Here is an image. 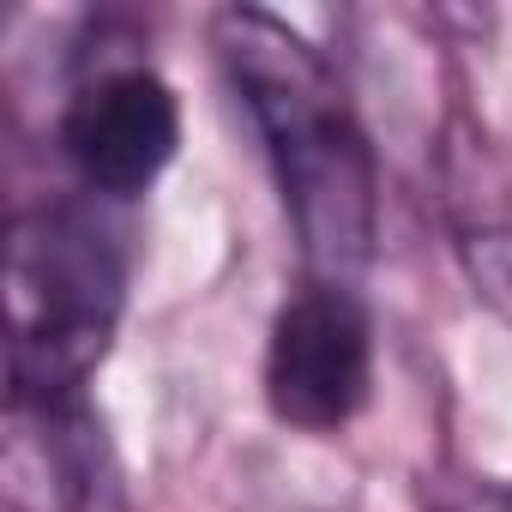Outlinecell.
Here are the masks:
<instances>
[{"label": "cell", "mask_w": 512, "mask_h": 512, "mask_svg": "<svg viewBox=\"0 0 512 512\" xmlns=\"http://www.w3.org/2000/svg\"><path fill=\"white\" fill-rule=\"evenodd\" d=\"M458 512H512V488H482V494H470Z\"/></svg>", "instance_id": "52a82bcc"}, {"label": "cell", "mask_w": 512, "mask_h": 512, "mask_svg": "<svg viewBox=\"0 0 512 512\" xmlns=\"http://www.w3.org/2000/svg\"><path fill=\"white\" fill-rule=\"evenodd\" d=\"M374 386V326L344 284L290 296L266 338V404L302 434L344 428Z\"/></svg>", "instance_id": "3957f363"}, {"label": "cell", "mask_w": 512, "mask_h": 512, "mask_svg": "<svg viewBox=\"0 0 512 512\" xmlns=\"http://www.w3.org/2000/svg\"><path fill=\"white\" fill-rule=\"evenodd\" d=\"M217 61L260 127L302 260L320 284H344L374 253V151L326 55L260 7H229L211 25Z\"/></svg>", "instance_id": "6da1fadb"}, {"label": "cell", "mask_w": 512, "mask_h": 512, "mask_svg": "<svg viewBox=\"0 0 512 512\" xmlns=\"http://www.w3.org/2000/svg\"><path fill=\"white\" fill-rule=\"evenodd\" d=\"M464 272L488 308L512 320V223H488L464 235Z\"/></svg>", "instance_id": "8992f818"}, {"label": "cell", "mask_w": 512, "mask_h": 512, "mask_svg": "<svg viewBox=\"0 0 512 512\" xmlns=\"http://www.w3.org/2000/svg\"><path fill=\"white\" fill-rule=\"evenodd\" d=\"M175 145H181L175 91L145 61L85 73L61 109V151L91 193L115 199L145 193L169 169Z\"/></svg>", "instance_id": "277c9868"}, {"label": "cell", "mask_w": 512, "mask_h": 512, "mask_svg": "<svg viewBox=\"0 0 512 512\" xmlns=\"http://www.w3.org/2000/svg\"><path fill=\"white\" fill-rule=\"evenodd\" d=\"M97 488V428L85 398L7 392L0 494L7 512H85Z\"/></svg>", "instance_id": "5b68a950"}, {"label": "cell", "mask_w": 512, "mask_h": 512, "mask_svg": "<svg viewBox=\"0 0 512 512\" xmlns=\"http://www.w3.org/2000/svg\"><path fill=\"white\" fill-rule=\"evenodd\" d=\"M127 296L115 235L79 205H31L7 229V374L13 392L85 398Z\"/></svg>", "instance_id": "7a4b0ae2"}]
</instances>
